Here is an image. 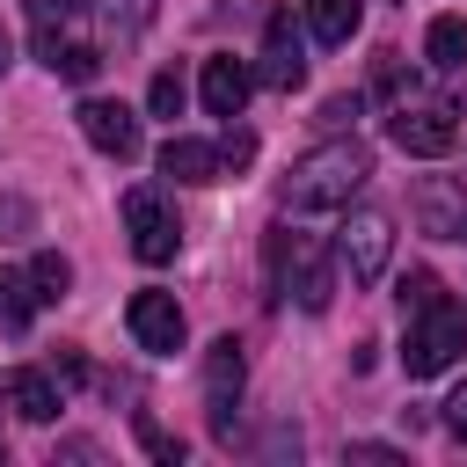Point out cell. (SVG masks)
<instances>
[{
    "label": "cell",
    "instance_id": "cell-26",
    "mask_svg": "<svg viewBox=\"0 0 467 467\" xmlns=\"http://www.w3.org/2000/svg\"><path fill=\"white\" fill-rule=\"evenodd\" d=\"M445 431L467 445V379H460V387H452V401H445Z\"/></svg>",
    "mask_w": 467,
    "mask_h": 467
},
{
    "label": "cell",
    "instance_id": "cell-21",
    "mask_svg": "<svg viewBox=\"0 0 467 467\" xmlns=\"http://www.w3.org/2000/svg\"><path fill=\"white\" fill-rule=\"evenodd\" d=\"M219 161H226V168H234V175H241V168H248V161H255V131H248V124H234V117H226V139H219Z\"/></svg>",
    "mask_w": 467,
    "mask_h": 467
},
{
    "label": "cell",
    "instance_id": "cell-20",
    "mask_svg": "<svg viewBox=\"0 0 467 467\" xmlns=\"http://www.w3.org/2000/svg\"><path fill=\"white\" fill-rule=\"evenodd\" d=\"M102 15H109L117 36H139V29L153 22V0H102Z\"/></svg>",
    "mask_w": 467,
    "mask_h": 467
},
{
    "label": "cell",
    "instance_id": "cell-19",
    "mask_svg": "<svg viewBox=\"0 0 467 467\" xmlns=\"http://www.w3.org/2000/svg\"><path fill=\"white\" fill-rule=\"evenodd\" d=\"M29 306H36L29 270H0V314H7V321H29Z\"/></svg>",
    "mask_w": 467,
    "mask_h": 467
},
{
    "label": "cell",
    "instance_id": "cell-17",
    "mask_svg": "<svg viewBox=\"0 0 467 467\" xmlns=\"http://www.w3.org/2000/svg\"><path fill=\"white\" fill-rule=\"evenodd\" d=\"M423 51H431L438 73H460V66H467V22H460V15H438V22L423 29Z\"/></svg>",
    "mask_w": 467,
    "mask_h": 467
},
{
    "label": "cell",
    "instance_id": "cell-2",
    "mask_svg": "<svg viewBox=\"0 0 467 467\" xmlns=\"http://www.w3.org/2000/svg\"><path fill=\"white\" fill-rule=\"evenodd\" d=\"M263 270H270V299H299L306 314H321L328 299H336V263H328V248L314 241V234H270L263 241Z\"/></svg>",
    "mask_w": 467,
    "mask_h": 467
},
{
    "label": "cell",
    "instance_id": "cell-5",
    "mask_svg": "<svg viewBox=\"0 0 467 467\" xmlns=\"http://www.w3.org/2000/svg\"><path fill=\"white\" fill-rule=\"evenodd\" d=\"M387 255H394V219L387 212H372V204H343V226H336V263L350 270V285H372L379 270H387Z\"/></svg>",
    "mask_w": 467,
    "mask_h": 467
},
{
    "label": "cell",
    "instance_id": "cell-15",
    "mask_svg": "<svg viewBox=\"0 0 467 467\" xmlns=\"http://www.w3.org/2000/svg\"><path fill=\"white\" fill-rule=\"evenodd\" d=\"M7 401H15V416H29V423H51L66 401H58V379L51 372H36V365H22L15 379H7Z\"/></svg>",
    "mask_w": 467,
    "mask_h": 467
},
{
    "label": "cell",
    "instance_id": "cell-3",
    "mask_svg": "<svg viewBox=\"0 0 467 467\" xmlns=\"http://www.w3.org/2000/svg\"><path fill=\"white\" fill-rule=\"evenodd\" d=\"M460 350H467V314H460L452 299H431V306L409 314V336H401V365H409V379L445 372Z\"/></svg>",
    "mask_w": 467,
    "mask_h": 467
},
{
    "label": "cell",
    "instance_id": "cell-24",
    "mask_svg": "<svg viewBox=\"0 0 467 467\" xmlns=\"http://www.w3.org/2000/svg\"><path fill=\"white\" fill-rule=\"evenodd\" d=\"M29 15H36V29H66L80 15V0H29Z\"/></svg>",
    "mask_w": 467,
    "mask_h": 467
},
{
    "label": "cell",
    "instance_id": "cell-4",
    "mask_svg": "<svg viewBox=\"0 0 467 467\" xmlns=\"http://www.w3.org/2000/svg\"><path fill=\"white\" fill-rule=\"evenodd\" d=\"M387 139L401 153H416V161H438V153L460 146V109L445 95H401L394 117H387Z\"/></svg>",
    "mask_w": 467,
    "mask_h": 467
},
{
    "label": "cell",
    "instance_id": "cell-11",
    "mask_svg": "<svg viewBox=\"0 0 467 467\" xmlns=\"http://www.w3.org/2000/svg\"><path fill=\"white\" fill-rule=\"evenodd\" d=\"M255 80H263V88H277V95H292V88L306 80V51H299V36H292V15H270V29H263V66H255Z\"/></svg>",
    "mask_w": 467,
    "mask_h": 467
},
{
    "label": "cell",
    "instance_id": "cell-25",
    "mask_svg": "<svg viewBox=\"0 0 467 467\" xmlns=\"http://www.w3.org/2000/svg\"><path fill=\"white\" fill-rule=\"evenodd\" d=\"M139 438H146V452H153V460H182V438H168V431H153L146 416H139Z\"/></svg>",
    "mask_w": 467,
    "mask_h": 467
},
{
    "label": "cell",
    "instance_id": "cell-12",
    "mask_svg": "<svg viewBox=\"0 0 467 467\" xmlns=\"http://www.w3.org/2000/svg\"><path fill=\"white\" fill-rule=\"evenodd\" d=\"M248 88H255V73H248V66H241L234 51L204 58V73H197V95H204V109H212V117H241Z\"/></svg>",
    "mask_w": 467,
    "mask_h": 467
},
{
    "label": "cell",
    "instance_id": "cell-1",
    "mask_svg": "<svg viewBox=\"0 0 467 467\" xmlns=\"http://www.w3.org/2000/svg\"><path fill=\"white\" fill-rule=\"evenodd\" d=\"M365 175H372V153L358 139H321L314 153L292 161V175H285L277 197H285V212H343L365 190Z\"/></svg>",
    "mask_w": 467,
    "mask_h": 467
},
{
    "label": "cell",
    "instance_id": "cell-27",
    "mask_svg": "<svg viewBox=\"0 0 467 467\" xmlns=\"http://www.w3.org/2000/svg\"><path fill=\"white\" fill-rule=\"evenodd\" d=\"M0 73H7V29H0Z\"/></svg>",
    "mask_w": 467,
    "mask_h": 467
},
{
    "label": "cell",
    "instance_id": "cell-18",
    "mask_svg": "<svg viewBox=\"0 0 467 467\" xmlns=\"http://www.w3.org/2000/svg\"><path fill=\"white\" fill-rule=\"evenodd\" d=\"M66 285H73V263L66 255H29V292H36V306H51V299H66Z\"/></svg>",
    "mask_w": 467,
    "mask_h": 467
},
{
    "label": "cell",
    "instance_id": "cell-7",
    "mask_svg": "<svg viewBox=\"0 0 467 467\" xmlns=\"http://www.w3.org/2000/svg\"><path fill=\"white\" fill-rule=\"evenodd\" d=\"M241 387H248V358H241L234 336H219V343L204 350V409H212V431H219V438H234V401H241Z\"/></svg>",
    "mask_w": 467,
    "mask_h": 467
},
{
    "label": "cell",
    "instance_id": "cell-23",
    "mask_svg": "<svg viewBox=\"0 0 467 467\" xmlns=\"http://www.w3.org/2000/svg\"><path fill=\"white\" fill-rule=\"evenodd\" d=\"M431 299H445V285H438L431 270H409V277H401V314H416V306H431Z\"/></svg>",
    "mask_w": 467,
    "mask_h": 467
},
{
    "label": "cell",
    "instance_id": "cell-22",
    "mask_svg": "<svg viewBox=\"0 0 467 467\" xmlns=\"http://www.w3.org/2000/svg\"><path fill=\"white\" fill-rule=\"evenodd\" d=\"M146 102H153V117H175V109H182V73H175V66H168V73H153Z\"/></svg>",
    "mask_w": 467,
    "mask_h": 467
},
{
    "label": "cell",
    "instance_id": "cell-6",
    "mask_svg": "<svg viewBox=\"0 0 467 467\" xmlns=\"http://www.w3.org/2000/svg\"><path fill=\"white\" fill-rule=\"evenodd\" d=\"M124 226H131V255H139V263H168L175 241H182V226L168 219V204H161L146 182L124 190Z\"/></svg>",
    "mask_w": 467,
    "mask_h": 467
},
{
    "label": "cell",
    "instance_id": "cell-9",
    "mask_svg": "<svg viewBox=\"0 0 467 467\" xmlns=\"http://www.w3.org/2000/svg\"><path fill=\"white\" fill-rule=\"evenodd\" d=\"M73 117H80V139H88L95 153H109V161H131V153H139V117H131L124 102H102V95H88Z\"/></svg>",
    "mask_w": 467,
    "mask_h": 467
},
{
    "label": "cell",
    "instance_id": "cell-13",
    "mask_svg": "<svg viewBox=\"0 0 467 467\" xmlns=\"http://www.w3.org/2000/svg\"><path fill=\"white\" fill-rule=\"evenodd\" d=\"M36 58L58 73V80H95L102 73V51L88 36H66V29H36Z\"/></svg>",
    "mask_w": 467,
    "mask_h": 467
},
{
    "label": "cell",
    "instance_id": "cell-8",
    "mask_svg": "<svg viewBox=\"0 0 467 467\" xmlns=\"http://www.w3.org/2000/svg\"><path fill=\"white\" fill-rule=\"evenodd\" d=\"M409 212H416V226H423L431 241H467V190H460V182L423 175L416 197H409Z\"/></svg>",
    "mask_w": 467,
    "mask_h": 467
},
{
    "label": "cell",
    "instance_id": "cell-16",
    "mask_svg": "<svg viewBox=\"0 0 467 467\" xmlns=\"http://www.w3.org/2000/svg\"><path fill=\"white\" fill-rule=\"evenodd\" d=\"M299 15L314 29V44H350L365 22V0H299Z\"/></svg>",
    "mask_w": 467,
    "mask_h": 467
},
{
    "label": "cell",
    "instance_id": "cell-14",
    "mask_svg": "<svg viewBox=\"0 0 467 467\" xmlns=\"http://www.w3.org/2000/svg\"><path fill=\"white\" fill-rule=\"evenodd\" d=\"M161 175L197 190V182H219V175H226V161H219V146H212V139H168V146H161Z\"/></svg>",
    "mask_w": 467,
    "mask_h": 467
},
{
    "label": "cell",
    "instance_id": "cell-10",
    "mask_svg": "<svg viewBox=\"0 0 467 467\" xmlns=\"http://www.w3.org/2000/svg\"><path fill=\"white\" fill-rule=\"evenodd\" d=\"M124 321H131V336H139V350H153V358H168V350H182V306H175L168 292H131V306H124Z\"/></svg>",
    "mask_w": 467,
    "mask_h": 467
}]
</instances>
